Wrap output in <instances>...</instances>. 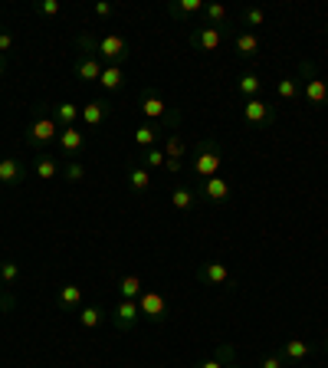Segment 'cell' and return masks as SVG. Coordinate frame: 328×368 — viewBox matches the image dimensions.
I'll return each instance as SVG.
<instances>
[{
  "label": "cell",
  "instance_id": "1",
  "mask_svg": "<svg viewBox=\"0 0 328 368\" xmlns=\"http://www.w3.org/2000/svg\"><path fill=\"white\" fill-rule=\"evenodd\" d=\"M76 46H79V53H89V56L106 59V66H122L125 59L135 53L131 43L125 40V36H118V33H106V36L79 33V36H76Z\"/></svg>",
  "mask_w": 328,
  "mask_h": 368
},
{
  "label": "cell",
  "instance_id": "2",
  "mask_svg": "<svg viewBox=\"0 0 328 368\" xmlns=\"http://www.w3.org/2000/svg\"><path fill=\"white\" fill-rule=\"evenodd\" d=\"M223 164V148L217 139H200L194 145V151H190V174L197 178V184L207 178H217V171H220Z\"/></svg>",
  "mask_w": 328,
  "mask_h": 368
},
{
  "label": "cell",
  "instance_id": "3",
  "mask_svg": "<svg viewBox=\"0 0 328 368\" xmlns=\"http://www.w3.org/2000/svg\"><path fill=\"white\" fill-rule=\"evenodd\" d=\"M299 79H302V96L309 99V106L328 109V82H325V76L315 69V63L302 59V63H299Z\"/></svg>",
  "mask_w": 328,
  "mask_h": 368
},
{
  "label": "cell",
  "instance_id": "4",
  "mask_svg": "<svg viewBox=\"0 0 328 368\" xmlns=\"http://www.w3.org/2000/svg\"><path fill=\"white\" fill-rule=\"evenodd\" d=\"M59 131L63 129H59V122L53 119V112H40L30 125H26L24 141L30 148H46V145H53V141L59 139Z\"/></svg>",
  "mask_w": 328,
  "mask_h": 368
},
{
  "label": "cell",
  "instance_id": "5",
  "mask_svg": "<svg viewBox=\"0 0 328 368\" xmlns=\"http://www.w3.org/2000/svg\"><path fill=\"white\" fill-rule=\"evenodd\" d=\"M197 283H204V287H213V289H220V287H233V273H230L227 263L220 260H204V263H197Z\"/></svg>",
  "mask_w": 328,
  "mask_h": 368
},
{
  "label": "cell",
  "instance_id": "6",
  "mask_svg": "<svg viewBox=\"0 0 328 368\" xmlns=\"http://www.w3.org/2000/svg\"><path fill=\"white\" fill-rule=\"evenodd\" d=\"M138 309H141V319L148 322H168V299H164V293H158V289H145V293L138 296Z\"/></svg>",
  "mask_w": 328,
  "mask_h": 368
},
{
  "label": "cell",
  "instance_id": "7",
  "mask_svg": "<svg viewBox=\"0 0 328 368\" xmlns=\"http://www.w3.org/2000/svg\"><path fill=\"white\" fill-rule=\"evenodd\" d=\"M243 122L256 125V129H266V125L276 122V106H270L266 99H246L243 102Z\"/></svg>",
  "mask_w": 328,
  "mask_h": 368
},
{
  "label": "cell",
  "instance_id": "8",
  "mask_svg": "<svg viewBox=\"0 0 328 368\" xmlns=\"http://www.w3.org/2000/svg\"><path fill=\"white\" fill-rule=\"evenodd\" d=\"M108 319H112V326L118 329V332H131L141 319L138 299H118V303L112 306V316H108Z\"/></svg>",
  "mask_w": 328,
  "mask_h": 368
},
{
  "label": "cell",
  "instance_id": "9",
  "mask_svg": "<svg viewBox=\"0 0 328 368\" xmlns=\"http://www.w3.org/2000/svg\"><path fill=\"white\" fill-rule=\"evenodd\" d=\"M30 174H33V168L24 158H0V184L16 188V184H24Z\"/></svg>",
  "mask_w": 328,
  "mask_h": 368
},
{
  "label": "cell",
  "instance_id": "10",
  "mask_svg": "<svg viewBox=\"0 0 328 368\" xmlns=\"http://www.w3.org/2000/svg\"><path fill=\"white\" fill-rule=\"evenodd\" d=\"M223 33H227V30H217V26L197 24L194 30H190V46L200 49V53H213V49H220Z\"/></svg>",
  "mask_w": 328,
  "mask_h": 368
},
{
  "label": "cell",
  "instance_id": "11",
  "mask_svg": "<svg viewBox=\"0 0 328 368\" xmlns=\"http://www.w3.org/2000/svg\"><path fill=\"white\" fill-rule=\"evenodd\" d=\"M197 191H200V197H204L210 207H220V204H227V201H230V181L220 178V174H217V178L200 181V184H197Z\"/></svg>",
  "mask_w": 328,
  "mask_h": 368
},
{
  "label": "cell",
  "instance_id": "12",
  "mask_svg": "<svg viewBox=\"0 0 328 368\" xmlns=\"http://www.w3.org/2000/svg\"><path fill=\"white\" fill-rule=\"evenodd\" d=\"M108 112H112V102H108V96H98L92 99V102H86L82 106V122H86V129H102V125L108 122Z\"/></svg>",
  "mask_w": 328,
  "mask_h": 368
},
{
  "label": "cell",
  "instance_id": "13",
  "mask_svg": "<svg viewBox=\"0 0 328 368\" xmlns=\"http://www.w3.org/2000/svg\"><path fill=\"white\" fill-rule=\"evenodd\" d=\"M56 141H59V151H63L69 161H76V158L86 151V131H82L79 125H73V129H63Z\"/></svg>",
  "mask_w": 328,
  "mask_h": 368
},
{
  "label": "cell",
  "instance_id": "14",
  "mask_svg": "<svg viewBox=\"0 0 328 368\" xmlns=\"http://www.w3.org/2000/svg\"><path fill=\"white\" fill-rule=\"evenodd\" d=\"M125 178H128V188L135 191V194H145V191H151V184H155L151 171H148L138 158H131V161L125 164Z\"/></svg>",
  "mask_w": 328,
  "mask_h": 368
},
{
  "label": "cell",
  "instance_id": "15",
  "mask_svg": "<svg viewBox=\"0 0 328 368\" xmlns=\"http://www.w3.org/2000/svg\"><path fill=\"white\" fill-rule=\"evenodd\" d=\"M102 69H106V63L98 56H89V53H79V56H76V66H73L76 79H82V82H98Z\"/></svg>",
  "mask_w": 328,
  "mask_h": 368
},
{
  "label": "cell",
  "instance_id": "16",
  "mask_svg": "<svg viewBox=\"0 0 328 368\" xmlns=\"http://www.w3.org/2000/svg\"><path fill=\"white\" fill-rule=\"evenodd\" d=\"M161 151H164V158H168V161H180V164H184V158H188V139H184V131H180V129L168 131V135H164Z\"/></svg>",
  "mask_w": 328,
  "mask_h": 368
},
{
  "label": "cell",
  "instance_id": "17",
  "mask_svg": "<svg viewBox=\"0 0 328 368\" xmlns=\"http://www.w3.org/2000/svg\"><path fill=\"white\" fill-rule=\"evenodd\" d=\"M138 109L148 115V119H151V122H164V119H168V112H171V109L164 106V99L158 96V92H145V96L138 99Z\"/></svg>",
  "mask_w": 328,
  "mask_h": 368
},
{
  "label": "cell",
  "instance_id": "18",
  "mask_svg": "<svg viewBox=\"0 0 328 368\" xmlns=\"http://www.w3.org/2000/svg\"><path fill=\"white\" fill-rule=\"evenodd\" d=\"M168 14H171L174 20H180V24H190L194 16L204 14V0H171Z\"/></svg>",
  "mask_w": 328,
  "mask_h": 368
},
{
  "label": "cell",
  "instance_id": "19",
  "mask_svg": "<svg viewBox=\"0 0 328 368\" xmlns=\"http://www.w3.org/2000/svg\"><path fill=\"white\" fill-rule=\"evenodd\" d=\"M279 355H282V359H286L289 365H302V362L312 355V345H309V342H302V339H289V342H282Z\"/></svg>",
  "mask_w": 328,
  "mask_h": 368
},
{
  "label": "cell",
  "instance_id": "20",
  "mask_svg": "<svg viewBox=\"0 0 328 368\" xmlns=\"http://www.w3.org/2000/svg\"><path fill=\"white\" fill-rule=\"evenodd\" d=\"M260 46H262V40L256 36L253 30L237 33V40H233V49H237V56H240V59H253L256 53H260Z\"/></svg>",
  "mask_w": 328,
  "mask_h": 368
},
{
  "label": "cell",
  "instance_id": "21",
  "mask_svg": "<svg viewBox=\"0 0 328 368\" xmlns=\"http://www.w3.org/2000/svg\"><path fill=\"white\" fill-rule=\"evenodd\" d=\"M56 303L63 312H79L82 309V289L76 287V283H66V287H59Z\"/></svg>",
  "mask_w": 328,
  "mask_h": 368
},
{
  "label": "cell",
  "instance_id": "22",
  "mask_svg": "<svg viewBox=\"0 0 328 368\" xmlns=\"http://www.w3.org/2000/svg\"><path fill=\"white\" fill-rule=\"evenodd\" d=\"M115 293H118V299H138V296L145 293V283H141L138 273H125V277L115 283Z\"/></svg>",
  "mask_w": 328,
  "mask_h": 368
},
{
  "label": "cell",
  "instance_id": "23",
  "mask_svg": "<svg viewBox=\"0 0 328 368\" xmlns=\"http://www.w3.org/2000/svg\"><path fill=\"white\" fill-rule=\"evenodd\" d=\"M98 86H102V92H106V96L118 92L125 86V69H122V66H106V69H102V76H98Z\"/></svg>",
  "mask_w": 328,
  "mask_h": 368
},
{
  "label": "cell",
  "instance_id": "24",
  "mask_svg": "<svg viewBox=\"0 0 328 368\" xmlns=\"http://www.w3.org/2000/svg\"><path fill=\"white\" fill-rule=\"evenodd\" d=\"M49 112H53V119L59 122V129H73V125L79 122L82 109L76 106V102H59V106H53Z\"/></svg>",
  "mask_w": 328,
  "mask_h": 368
},
{
  "label": "cell",
  "instance_id": "25",
  "mask_svg": "<svg viewBox=\"0 0 328 368\" xmlns=\"http://www.w3.org/2000/svg\"><path fill=\"white\" fill-rule=\"evenodd\" d=\"M171 207L174 211H180V214L194 211L197 207V191H190L188 184H178V188L171 191Z\"/></svg>",
  "mask_w": 328,
  "mask_h": 368
},
{
  "label": "cell",
  "instance_id": "26",
  "mask_svg": "<svg viewBox=\"0 0 328 368\" xmlns=\"http://www.w3.org/2000/svg\"><path fill=\"white\" fill-rule=\"evenodd\" d=\"M33 174L40 181H53V178H59V158H53V155H40L36 158V164H33Z\"/></svg>",
  "mask_w": 328,
  "mask_h": 368
},
{
  "label": "cell",
  "instance_id": "27",
  "mask_svg": "<svg viewBox=\"0 0 328 368\" xmlns=\"http://www.w3.org/2000/svg\"><path fill=\"white\" fill-rule=\"evenodd\" d=\"M76 316H79V326L82 329H98V326H102V319H106V309H102L98 303H92V306H82Z\"/></svg>",
  "mask_w": 328,
  "mask_h": 368
},
{
  "label": "cell",
  "instance_id": "28",
  "mask_svg": "<svg viewBox=\"0 0 328 368\" xmlns=\"http://www.w3.org/2000/svg\"><path fill=\"white\" fill-rule=\"evenodd\" d=\"M237 92L243 99H260V92H262V79L256 73H243L237 79Z\"/></svg>",
  "mask_w": 328,
  "mask_h": 368
},
{
  "label": "cell",
  "instance_id": "29",
  "mask_svg": "<svg viewBox=\"0 0 328 368\" xmlns=\"http://www.w3.org/2000/svg\"><path fill=\"white\" fill-rule=\"evenodd\" d=\"M204 24L207 26H217V30H227V7H223V4H204Z\"/></svg>",
  "mask_w": 328,
  "mask_h": 368
},
{
  "label": "cell",
  "instance_id": "30",
  "mask_svg": "<svg viewBox=\"0 0 328 368\" xmlns=\"http://www.w3.org/2000/svg\"><path fill=\"white\" fill-rule=\"evenodd\" d=\"M276 96L282 99V102H295V99L302 96V86H299L295 76H282V79L276 82Z\"/></svg>",
  "mask_w": 328,
  "mask_h": 368
},
{
  "label": "cell",
  "instance_id": "31",
  "mask_svg": "<svg viewBox=\"0 0 328 368\" xmlns=\"http://www.w3.org/2000/svg\"><path fill=\"white\" fill-rule=\"evenodd\" d=\"M138 161L145 164L148 171H151V168H164V161H168V158H164L161 145H155V148H145V151H141V158H138Z\"/></svg>",
  "mask_w": 328,
  "mask_h": 368
},
{
  "label": "cell",
  "instance_id": "32",
  "mask_svg": "<svg viewBox=\"0 0 328 368\" xmlns=\"http://www.w3.org/2000/svg\"><path fill=\"white\" fill-rule=\"evenodd\" d=\"M16 279H20V263H14V260L0 263V283H4V287H14Z\"/></svg>",
  "mask_w": 328,
  "mask_h": 368
},
{
  "label": "cell",
  "instance_id": "33",
  "mask_svg": "<svg viewBox=\"0 0 328 368\" xmlns=\"http://www.w3.org/2000/svg\"><path fill=\"white\" fill-rule=\"evenodd\" d=\"M240 24L243 26H266V10L262 7H246L243 16H240Z\"/></svg>",
  "mask_w": 328,
  "mask_h": 368
},
{
  "label": "cell",
  "instance_id": "34",
  "mask_svg": "<svg viewBox=\"0 0 328 368\" xmlns=\"http://www.w3.org/2000/svg\"><path fill=\"white\" fill-rule=\"evenodd\" d=\"M63 178L66 181H82V178H86V168H82L79 161H66L63 164Z\"/></svg>",
  "mask_w": 328,
  "mask_h": 368
},
{
  "label": "cell",
  "instance_id": "35",
  "mask_svg": "<svg viewBox=\"0 0 328 368\" xmlns=\"http://www.w3.org/2000/svg\"><path fill=\"white\" fill-rule=\"evenodd\" d=\"M289 362L282 359V355H262L260 359V368H286Z\"/></svg>",
  "mask_w": 328,
  "mask_h": 368
},
{
  "label": "cell",
  "instance_id": "36",
  "mask_svg": "<svg viewBox=\"0 0 328 368\" xmlns=\"http://www.w3.org/2000/svg\"><path fill=\"white\" fill-rule=\"evenodd\" d=\"M40 10H43V16H59V0H43Z\"/></svg>",
  "mask_w": 328,
  "mask_h": 368
},
{
  "label": "cell",
  "instance_id": "37",
  "mask_svg": "<svg viewBox=\"0 0 328 368\" xmlns=\"http://www.w3.org/2000/svg\"><path fill=\"white\" fill-rule=\"evenodd\" d=\"M10 49H14V36H10V33H0V53L7 56Z\"/></svg>",
  "mask_w": 328,
  "mask_h": 368
},
{
  "label": "cell",
  "instance_id": "38",
  "mask_svg": "<svg viewBox=\"0 0 328 368\" xmlns=\"http://www.w3.org/2000/svg\"><path fill=\"white\" fill-rule=\"evenodd\" d=\"M112 14H115L112 4H106V0H98L96 4V16H112Z\"/></svg>",
  "mask_w": 328,
  "mask_h": 368
},
{
  "label": "cell",
  "instance_id": "39",
  "mask_svg": "<svg viewBox=\"0 0 328 368\" xmlns=\"http://www.w3.org/2000/svg\"><path fill=\"white\" fill-rule=\"evenodd\" d=\"M14 306H16V299H14V296H4V299H0V312H14Z\"/></svg>",
  "mask_w": 328,
  "mask_h": 368
},
{
  "label": "cell",
  "instance_id": "40",
  "mask_svg": "<svg viewBox=\"0 0 328 368\" xmlns=\"http://www.w3.org/2000/svg\"><path fill=\"white\" fill-rule=\"evenodd\" d=\"M200 368H227V365L220 359H207V362H200Z\"/></svg>",
  "mask_w": 328,
  "mask_h": 368
},
{
  "label": "cell",
  "instance_id": "41",
  "mask_svg": "<svg viewBox=\"0 0 328 368\" xmlns=\"http://www.w3.org/2000/svg\"><path fill=\"white\" fill-rule=\"evenodd\" d=\"M4 69H7V56H4V53H0V73H4Z\"/></svg>",
  "mask_w": 328,
  "mask_h": 368
},
{
  "label": "cell",
  "instance_id": "42",
  "mask_svg": "<svg viewBox=\"0 0 328 368\" xmlns=\"http://www.w3.org/2000/svg\"><path fill=\"white\" fill-rule=\"evenodd\" d=\"M4 296H7V287H4V283H0V299H4Z\"/></svg>",
  "mask_w": 328,
  "mask_h": 368
},
{
  "label": "cell",
  "instance_id": "43",
  "mask_svg": "<svg viewBox=\"0 0 328 368\" xmlns=\"http://www.w3.org/2000/svg\"><path fill=\"white\" fill-rule=\"evenodd\" d=\"M227 368H243V365H240V362H230V365Z\"/></svg>",
  "mask_w": 328,
  "mask_h": 368
},
{
  "label": "cell",
  "instance_id": "44",
  "mask_svg": "<svg viewBox=\"0 0 328 368\" xmlns=\"http://www.w3.org/2000/svg\"><path fill=\"white\" fill-rule=\"evenodd\" d=\"M322 349H325V355H328V336H325V342H322Z\"/></svg>",
  "mask_w": 328,
  "mask_h": 368
},
{
  "label": "cell",
  "instance_id": "45",
  "mask_svg": "<svg viewBox=\"0 0 328 368\" xmlns=\"http://www.w3.org/2000/svg\"><path fill=\"white\" fill-rule=\"evenodd\" d=\"M286 368H302V365H286Z\"/></svg>",
  "mask_w": 328,
  "mask_h": 368
},
{
  "label": "cell",
  "instance_id": "46",
  "mask_svg": "<svg viewBox=\"0 0 328 368\" xmlns=\"http://www.w3.org/2000/svg\"><path fill=\"white\" fill-rule=\"evenodd\" d=\"M325 33H328V24H325Z\"/></svg>",
  "mask_w": 328,
  "mask_h": 368
}]
</instances>
